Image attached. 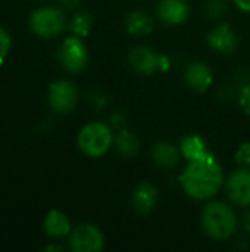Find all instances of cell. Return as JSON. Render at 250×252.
Segmentation results:
<instances>
[{
	"instance_id": "26",
	"label": "cell",
	"mask_w": 250,
	"mask_h": 252,
	"mask_svg": "<svg viewBox=\"0 0 250 252\" xmlns=\"http://www.w3.org/2000/svg\"><path fill=\"white\" fill-rule=\"evenodd\" d=\"M57 3L63 10H74L80 6L81 0H57Z\"/></svg>"
},
{
	"instance_id": "22",
	"label": "cell",
	"mask_w": 250,
	"mask_h": 252,
	"mask_svg": "<svg viewBox=\"0 0 250 252\" xmlns=\"http://www.w3.org/2000/svg\"><path fill=\"white\" fill-rule=\"evenodd\" d=\"M10 47H12V37L9 31L0 24V66L4 63L6 58L9 56Z\"/></svg>"
},
{
	"instance_id": "20",
	"label": "cell",
	"mask_w": 250,
	"mask_h": 252,
	"mask_svg": "<svg viewBox=\"0 0 250 252\" xmlns=\"http://www.w3.org/2000/svg\"><path fill=\"white\" fill-rule=\"evenodd\" d=\"M87 100H88L90 106L94 111H99V112L103 111V109H106V106L109 103V99H108L106 93L103 90H100V89H96V87H93V89L88 90Z\"/></svg>"
},
{
	"instance_id": "18",
	"label": "cell",
	"mask_w": 250,
	"mask_h": 252,
	"mask_svg": "<svg viewBox=\"0 0 250 252\" xmlns=\"http://www.w3.org/2000/svg\"><path fill=\"white\" fill-rule=\"evenodd\" d=\"M180 152L183 155V158L189 162V161H196V159H202L205 157H208L211 154L206 142L197 136V134H187L181 139L180 145Z\"/></svg>"
},
{
	"instance_id": "27",
	"label": "cell",
	"mask_w": 250,
	"mask_h": 252,
	"mask_svg": "<svg viewBox=\"0 0 250 252\" xmlns=\"http://www.w3.org/2000/svg\"><path fill=\"white\" fill-rule=\"evenodd\" d=\"M242 223H243V229L250 235V207L246 208V213L243 214Z\"/></svg>"
},
{
	"instance_id": "25",
	"label": "cell",
	"mask_w": 250,
	"mask_h": 252,
	"mask_svg": "<svg viewBox=\"0 0 250 252\" xmlns=\"http://www.w3.org/2000/svg\"><path fill=\"white\" fill-rule=\"evenodd\" d=\"M115 131L121 130V128H125V124H127V120H125V115L121 112V111H115L109 115V123H108Z\"/></svg>"
},
{
	"instance_id": "15",
	"label": "cell",
	"mask_w": 250,
	"mask_h": 252,
	"mask_svg": "<svg viewBox=\"0 0 250 252\" xmlns=\"http://www.w3.org/2000/svg\"><path fill=\"white\" fill-rule=\"evenodd\" d=\"M72 229L69 217L60 210H52L44 217L43 230L50 239H65L71 235Z\"/></svg>"
},
{
	"instance_id": "12",
	"label": "cell",
	"mask_w": 250,
	"mask_h": 252,
	"mask_svg": "<svg viewBox=\"0 0 250 252\" xmlns=\"http://www.w3.org/2000/svg\"><path fill=\"white\" fill-rule=\"evenodd\" d=\"M183 78L187 87L197 93L206 92L214 83L212 68L203 61H192L186 65L183 71Z\"/></svg>"
},
{
	"instance_id": "21",
	"label": "cell",
	"mask_w": 250,
	"mask_h": 252,
	"mask_svg": "<svg viewBox=\"0 0 250 252\" xmlns=\"http://www.w3.org/2000/svg\"><path fill=\"white\" fill-rule=\"evenodd\" d=\"M228 9V1L227 0H206V15L211 19H220L224 16V13Z\"/></svg>"
},
{
	"instance_id": "2",
	"label": "cell",
	"mask_w": 250,
	"mask_h": 252,
	"mask_svg": "<svg viewBox=\"0 0 250 252\" xmlns=\"http://www.w3.org/2000/svg\"><path fill=\"white\" fill-rule=\"evenodd\" d=\"M200 226L209 239L225 242L236 235L239 220L233 207L227 202L209 201L200 213Z\"/></svg>"
},
{
	"instance_id": "5",
	"label": "cell",
	"mask_w": 250,
	"mask_h": 252,
	"mask_svg": "<svg viewBox=\"0 0 250 252\" xmlns=\"http://www.w3.org/2000/svg\"><path fill=\"white\" fill-rule=\"evenodd\" d=\"M56 61L69 74H80L88 65V49L84 38L77 35L66 37L56 50Z\"/></svg>"
},
{
	"instance_id": "11",
	"label": "cell",
	"mask_w": 250,
	"mask_h": 252,
	"mask_svg": "<svg viewBox=\"0 0 250 252\" xmlns=\"http://www.w3.org/2000/svg\"><path fill=\"white\" fill-rule=\"evenodd\" d=\"M159 202V192L155 185L147 180L137 183L131 192V207L139 216H149Z\"/></svg>"
},
{
	"instance_id": "23",
	"label": "cell",
	"mask_w": 250,
	"mask_h": 252,
	"mask_svg": "<svg viewBox=\"0 0 250 252\" xmlns=\"http://www.w3.org/2000/svg\"><path fill=\"white\" fill-rule=\"evenodd\" d=\"M237 100L240 108L245 111V114L250 115V81L245 83L243 86L239 87L237 92Z\"/></svg>"
},
{
	"instance_id": "3",
	"label": "cell",
	"mask_w": 250,
	"mask_h": 252,
	"mask_svg": "<svg viewBox=\"0 0 250 252\" xmlns=\"http://www.w3.org/2000/svg\"><path fill=\"white\" fill-rule=\"evenodd\" d=\"M113 128L103 121H91L85 124L77 137L80 151L88 158H102L113 148Z\"/></svg>"
},
{
	"instance_id": "29",
	"label": "cell",
	"mask_w": 250,
	"mask_h": 252,
	"mask_svg": "<svg viewBox=\"0 0 250 252\" xmlns=\"http://www.w3.org/2000/svg\"><path fill=\"white\" fill-rule=\"evenodd\" d=\"M44 251H47V252H62V251H65V248H63L62 245L50 244V245L44 247Z\"/></svg>"
},
{
	"instance_id": "13",
	"label": "cell",
	"mask_w": 250,
	"mask_h": 252,
	"mask_svg": "<svg viewBox=\"0 0 250 252\" xmlns=\"http://www.w3.org/2000/svg\"><path fill=\"white\" fill-rule=\"evenodd\" d=\"M190 16L187 0H159L156 4V18L165 25H181Z\"/></svg>"
},
{
	"instance_id": "6",
	"label": "cell",
	"mask_w": 250,
	"mask_h": 252,
	"mask_svg": "<svg viewBox=\"0 0 250 252\" xmlns=\"http://www.w3.org/2000/svg\"><path fill=\"white\" fill-rule=\"evenodd\" d=\"M128 65L131 69L140 75H155L156 72L167 71L171 65L168 56L158 53L153 47L146 44H139L133 47L128 53Z\"/></svg>"
},
{
	"instance_id": "8",
	"label": "cell",
	"mask_w": 250,
	"mask_h": 252,
	"mask_svg": "<svg viewBox=\"0 0 250 252\" xmlns=\"http://www.w3.org/2000/svg\"><path fill=\"white\" fill-rule=\"evenodd\" d=\"M68 247L74 252H100L105 248V236L97 226L84 223L72 229Z\"/></svg>"
},
{
	"instance_id": "30",
	"label": "cell",
	"mask_w": 250,
	"mask_h": 252,
	"mask_svg": "<svg viewBox=\"0 0 250 252\" xmlns=\"http://www.w3.org/2000/svg\"><path fill=\"white\" fill-rule=\"evenodd\" d=\"M32 1H37V3H44V1H47V0H32Z\"/></svg>"
},
{
	"instance_id": "9",
	"label": "cell",
	"mask_w": 250,
	"mask_h": 252,
	"mask_svg": "<svg viewBox=\"0 0 250 252\" xmlns=\"http://www.w3.org/2000/svg\"><path fill=\"white\" fill-rule=\"evenodd\" d=\"M228 201L239 207H250V167H239L228 174L224 183Z\"/></svg>"
},
{
	"instance_id": "1",
	"label": "cell",
	"mask_w": 250,
	"mask_h": 252,
	"mask_svg": "<svg viewBox=\"0 0 250 252\" xmlns=\"http://www.w3.org/2000/svg\"><path fill=\"white\" fill-rule=\"evenodd\" d=\"M183 192L193 201H211L225 183L221 164L211 152L208 157L189 161L178 177Z\"/></svg>"
},
{
	"instance_id": "17",
	"label": "cell",
	"mask_w": 250,
	"mask_h": 252,
	"mask_svg": "<svg viewBox=\"0 0 250 252\" xmlns=\"http://www.w3.org/2000/svg\"><path fill=\"white\" fill-rule=\"evenodd\" d=\"M140 148H141L140 139L137 137L136 133H133L127 127L115 131L113 149L122 158H134L140 152Z\"/></svg>"
},
{
	"instance_id": "4",
	"label": "cell",
	"mask_w": 250,
	"mask_h": 252,
	"mask_svg": "<svg viewBox=\"0 0 250 252\" xmlns=\"http://www.w3.org/2000/svg\"><path fill=\"white\" fill-rule=\"evenodd\" d=\"M28 25L37 37L50 40L65 31L68 21L60 6H40L29 13Z\"/></svg>"
},
{
	"instance_id": "14",
	"label": "cell",
	"mask_w": 250,
	"mask_h": 252,
	"mask_svg": "<svg viewBox=\"0 0 250 252\" xmlns=\"http://www.w3.org/2000/svg\"><path fill=\"white\" fill-rule=\"evenodd\" d=\"M150 158L156 167H159L162 170H174L180 165L183 155H181L178 146H175L171 142L161 140L152 146Z\"/></svg>"
},
{
	"instance_id": "24",
	"label": "cell",
	"mask_w": 250,
	"mask_h": 252,
	"mask_svg": "<svg viewBox=\"0 0 250 252\" xmlns=\"http://www.w3.org/2000/svg\"><path fill=\"white\" fill-rule=\"evenodd\" d=\"M236 162L240 167H250V143H242L236 151Z\"/></svg>"
},
{
	"instance_id": "28",
	"label": "cell",
	"mask_w": 250,
	"mask_h": 252,
	"mask_svg": "<svg viewBox=\"0 0 250 252\" xmlns=\"http://www.w3.org/2000/svg\"><path fill=\"white\" fill-rule=\"evenodd\" d=\"M233 3L243 12H250V0H233Z\"/></svg>"
},
{
	"instance_id": "19",
	"label": "cell",
	"mask_w": 250,
	"mask_h": 252,
	"mask_svg": "<svg viewBox=\"0 0 250 252\" xmlns=\"http://www.w3.org/2000/svg\"><path fill=\"white\" fill-rule=\"evenodd\" d=\"M94 25V16L87 10H78L75 12L71 19L68 21V30L72 35H77L80 38H85Z\"/></svg>"
},
{
	"instance_id": "16",
	"label": "cell",
	"mask_w": 250,
	"mask_h": 252,
	"mask_svg": "<svg viewBox=\"0 0 250 252\" xmlns=\"http://www.w3.org/2000/svg\"><path fill=\"white\" fill-rule=\"evenodd\" d=\"M125 31L133 37H147L155 30V19L144 10H131L127 13L125 21Z\"/></svg>"
},
{
	"instance_id": "10",
	"label": "cell",
	"mask_w": 250,
	"mask_h": 252,
	"mask_svg": "<svg viewBox=\"0 0 250 252\" xmlns=\"http://www.w3.org/2000/svg\"><path fill=\"white\" fill-rule=\"evenodd\" d=\"M208 46L220 55H233L239 49V35L230 24L221 22L214 27L206 37Z\"/></svg>"
},
{
	"instance_id": "7",
	"label": "cell",
	"mask_w": 250,
	"mask_h": 252,
	"mask_svg": "<svg viewBox=\"0 0 250 252\" xmlns=\"http://www.w3.org/2000/svg\"><path fill=\"white\" fill-rule=\"evenodd\" d=\"M47 102L56 114H71L78 105V89L69 80H56L49 86Z\"/></svg>"
}]
</instances>
